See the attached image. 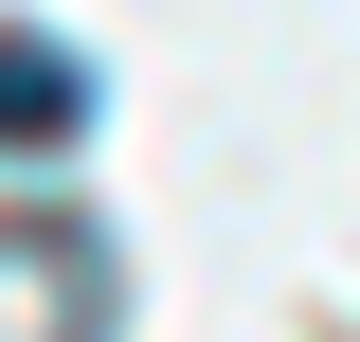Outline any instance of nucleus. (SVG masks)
<instances>
[{
    "instance_id": "f03ea898",
    "label": "nucleus",
    "mask_w": 360,
    "mask_h": 342,
    "mask_svg": "<svg viewBox=\"0 0 360 342\" xmlns=\"http://www.w3.org/2000/svg\"><path fill=\"white\" fill-rule=\"evenodd\" d=\"M72 127H90V54L0 18V144H72Z\"/></svg>"
},
{
    "instance_id": "f257e3e1",
    "label": "nucleus",
    "mask_w": 360,
    "mask_h": 342,
    "mask_svg": "<svg viewBox=\"0 0 360 342\" xmlns=\"http://www.w3.org/2000/svg\"><path fill=\"white\" fill-rule=\"evenodd\" d=\"M108 234L54 198H0V342H108Z\"/></svg>"
}]
</instances>
